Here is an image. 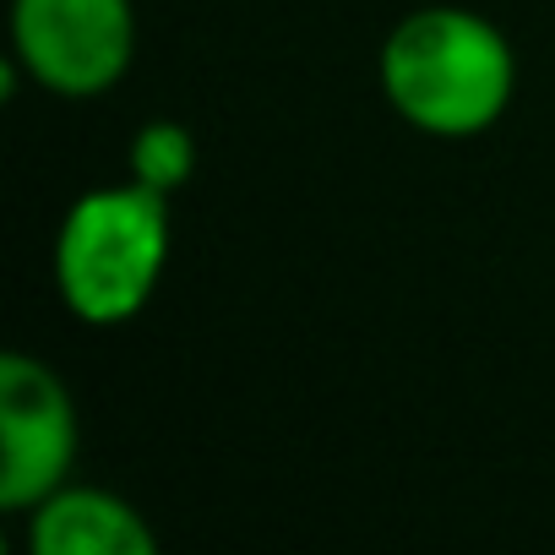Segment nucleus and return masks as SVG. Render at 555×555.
<instances>
[{
	"instance_id": "f257e3e1",
	"label": "nucleus",
	"mask_w": 555,
	"mask_h": 555,
	"mask_svg": "<svg viewBox=\"0 0 555 555\" xmlns=\"http://www.w3.org/2000/svg\"><path fill=\"white\" fill-rule=\"evenodd\" d=\"M376 88L409 131L474 142L495 131L517 99V50L474 7H420L387 28Z\"/></svg>"
},
{
	"instance_id": "f03ea898",
	"label": "nucleus",
	"mask_w": 555,
	"mask_h": 555,
	"mask_svg": "<svg viewBox=\"0 0 555 555\" xmlns=\"http://www.w3.org/2000/svg\"><path fill=\"white\" fill-rule=\"evenodd\" d=\"M175 196L142 185V180H115L82 191L55 229V295L72 322L82 327H126L137 322L175 256Z\"/></svg>"
},
{
	"instance_id": "7ed1b4c3",
	"label": "nucleus",
	"mask_w": 555,
	"mask_h": 555,
	"mask_svg": "<svg viewBox=\"0 0 555 555\" xmlns=\"http://www.w3.org/2000/svg\"><path fill=\"white\" fill-rule=\"evenodd\" d=\"M12 66L50 99H104L137 66L131 0H12Z\"/></svg>"
},
{
	"instance_id": "20e7f679",
	"label": "nucleus",
	"mask_w": 555,
	"mask_h": 555,
	"mask_svg": "<svg viewBox=\"0 0 555 555\" xmlns=\"http://www.w3.org/2000/svg\"><path fill=\"white\" fill-rule=\"evenodd\" d=\"M82 447L77 398L39 354H0V512H34L55 495Z\"/></svg>"
},
{
	"instance_id": "39448f33",
	"label": "nucleus",
	"mask_w": 555,
	"mask_h": 555,
	"mask_svg": "<svg viewBox=\"0 0 555 555\" xmlns=\"http://www.w3.org/2000/svg\"><path fill=\"white\" fill-rule=\"evenodd\" d=\"M23 539L34 555H158V533L137 501L66 479L34 512H23Z\"/></svg>"
},
{
	"instance_id": "423d86ee",
	"label": "nucleus",
	"mask_w": 555,
	"mask_h": 555,
	"mask_svg": "<svg viewBox=\"0 0 555 555\" xmlns=\"http://www.w3.org/2000/svg\"><path fill=\"white\" fill-rule=\"evenodd\" d=\"M126 175L153 185V191H164V196L185 191L191 175H196V137H191V126L164 120V115L142 120L131 131V142H126Z\"/></svg>"
}]
</instances>
